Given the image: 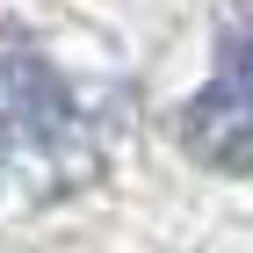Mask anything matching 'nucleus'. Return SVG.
<instances>
[{"mask_svg":"<svg viewBox=\"0 0 253 253\" xmlns=\"http://www.w3.org/2000/svg\"><path fill=\"white\" fill-rule=\"evenodd\" d=\"M181 145L210 174H253V7H232L217 29V73L181 109Z\"/></svg>","mask_w":253,"mask_h":253,"instance_id":"nucleus-2","label":"nucleus"},{"mask_svg":"<svg viewBox=\"0 0 253 253\" xmlns=\"http://www.w3.org/2000/svg\"><path fill=\"white\" fill-rule=\"evenodd\" d=\"M7 167L37 195H65V188H87L109 159V130L94 123V109H80L73 87L51 73L29 29L7 22Z\"/></svg>","mask_w":253,"mask_h":253,"instance_id":"nucleus-1","label":"nucleus"}]
</instances>
